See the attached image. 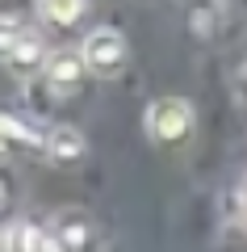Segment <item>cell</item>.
Returning <instances> with one entry per match:
<instances>
[{
  "instance_id": "cell-1",
  "label": "cell",
  "mask_w": 247,
  "mask_h": 252,
  "mask_svg": "<svg viewBox=\"0 0 247 252\" xmlns=\"http://www.w3.org/2000/svg\"><path fill=\"white\" fill-rule=\"evenodd\" d=\"M193 130V105L185 97H155L147 105V135L155 143H185Z\"/></svg>"
},
{
  "instance_id": "cell-2",
  "label": "cell",
  "mask_w": 247,
  "mask_h": 252,
  "mask_svg": "<svg viewBox=\"0 0 247 252\" xmlns=\"http://www.w3.org/2000/svg\"><path fill=\"white\" fill-rule=\"evenodd\" d=\"M80 55H84V67L92 76H117L126 67V59H130V46H126V38L117 30L101 26L80 42Z\"/></svg>"
},
{
  "instance_id": "cell-3",
  "label": "cell",
  "mask_w": 247,
  "mask_h": 252,
  "mask_svg": "<svg viewBox=\"0 0 247 252\" xmlns=\"http://www.w3.org/2000/svg\"><path fill=\"white\" fill-rule=\"evenodd\" d=\"M46 46L34 30H21L17 17L4 21V63H9L13 76H34L38 67H46Z\"/></svg>"
},
{
  "instance_id": "cell-4",
  "label": "cell",
  "mask_w": 247,
  "mask_h": 252,
  "mask_svg": "<svg viewBox=\"0 0 247 252\" xmlns=\"http://www.w3.org/2000/svg\"><path fill=\"white\" fill-rule=\"evenodd\" d=\"M84 55L80 51H51V59H46V67H42V80H46V89L55 93V97H67V93H76L80 89V80H84Z\"/></svg>"
},
{
  "instance_id": "cell-5",
  "label": "cell",
  "mask_w": 247,
  "mask_h": 252,
  "mask_svg": "<svg viewBox=\"0 0 247 252\" xmlns=\"http://www.w3.org/2000/svg\"><path fill=\"white\" fill-rule=\"evenodd\" d=\"M84 152H88V139H84V130H80V126L59 122V126H51V130H46V156H51L55 164H76Z\"/></svg>"
},
{
  "instance_id": "cell-6",
  "label": "cell",
  "mask_w": 247,
  "mask_h": 252,
  "mask_svg": "<svg viewBox=\"0 0 247 252\" xmlns=\"http://www.w3.org/2000/svg\"><path fill=\"white\" fill-rule=\"evenodd\" d=\"M46 244H51V235L26 219L9 223V231H4V252H46Z\"/></svg>"
},
{
  "instance_id": "cell-7",
  "label": "cell",
  "mask_w": 247,
  "mask_h": 252,
  "mask_svg": "<svg viewBox=\"0 0 247 252\" xmlns=\"http://www.w3.org/2000/svg\"><path fill=\"white\" fill-rule=\"evenodd\" d=\"M55 244H59L63 252H80L84 244H88V219H84V215H59Z\"/></svg>"
},
{
  "instance_id": "cell-8",
  "label": "cell",
  "mask_w": 247,
  "mask_h": 252,
  "mask_svg": "<svg viewBox=\"0 0 247 252\" xmlns=\"http://www.w3.org/2000/svg\"><path fill=\"white\" fill-rule=\"evenodd\" d=\"M0 130L9 139H17V143H26V147H46V130H38V122H29L21 114H4L0 118Z\"/></svg>"
},
{
  "instance_id": "cell-9",
  "label": "cell",
  "mask_w": 247,
  "mask_h": 252,
  "mask_svg": "<svg viewBox=\"0 0 247 252\" xmlns=\"http://www.w3.org/2000/svg\"><path fill=\"white\" fill-rule=\"evenodd\" d=\"M189 26H193V34L197 38H214L218 34V4H205V0H197L193 9H189Z\"/></svg>"
},
{
  "instance_id": "cell-10",
  "label": "cell",
  "mask_w": 247,
  "mask_h": 252,
  "mask_svg": "<svg viewBox=\"0 0 247 252\" xmlns=\"http://www.w3.org/2000/svg\"><path fill=\"white\" fill-rule=\"evenodd\" d=\"M42 13L55 26H71V21L84 13V0H42Z\"/></svg>"
},
{
  "instance_id": "cell-11",
  "label": "cell",
  "mask_w": 247,
  "mask_h": 252,
  "mask_svg": "<svg viewBox=\"0 0 247 252\" xmlns=\"http://www.w3.org/2000/svg\"><path fill=\"white\" fill-rule=\"evenodd\" d=\"M243 219H247V185H243Z\"/></svg>"
}]
</instances>
